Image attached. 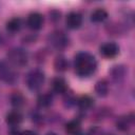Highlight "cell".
Segmentation results:
<instances>
[{"label":"cell","instance_id":"3957f363","mask_svg":"<svg viewBox=\"0 0 135 135\" xmlns=\"http://www.w3.org/2000/svg\"><path fill=\"white\" fill-rule=\"evenodd\" d=\"M46 41L51 49L56 51H62L70 45L71 39H70V36L64 31L54 30L47 35Z\"/></svg>","mask_w":135,"mask_h":135},{"label":"cell","instance_id":"52a82bcc","mask_svg":"<svg viewBox=\"0 0 135 135\" xmlns=\"http://www.w3.org/2000/svg\"><path fill=\"white\" fill-rule=\"evenodd\" d=\"M134 121H135V115L133 112H129L127 114H123V115H120L116 118L115 120V127L118 131L120 132H129L133 124H134Z\"/></svg>","mask_w":135,"mask_h":135},{"label":"cell","instance_id":"4dcf8cb0","mask_svg":"<svg viewBox=\"0 0 135 135\" xmlns=\"http://www.w3.org/2000/svg\"><path fill=\"white\" fill-rule=\"evenodd\" d=\"M79 135H90V134H82V133H80Z\"/></svg>","mask_w":135,"mask_h":135},{"label":"cell","instance_id":"ac0fdd59","mask_svg":"<svg viewBox=\"0 0 135 135\" xmlns=\"http://www.w3.org/2000/svg\"><path fill=\"white\" fill-rule=\"evenodd\" d=\"M94 90H95V93L97 96L99 97H107L109 95V92H110V82L108 79H99L96 83H95V86H94Z\"/></svg>","mask_w":135,"mask_h":135},{"label":"cell","instance_id":"8992f818","mask_svg":"<svg viewBox=\"0 0 135 135\" xmlns=\"http://www.w3.org/2000/svg\"><path fill=\"white\" fill-rule=\"evenodd\" d=\"M128 73H129L128 65L122 64V63H118V64L113 65L109 71L111 81L115 84L122 83L126 80V78L128 77Z\"/></svg>","mask_w":135,"mask_h":135},{"label":"cell","instance_id":"d6986e66","mask_svg":"<svg viewBox=\"0 0 135 135\" xmlns=\"http://www.w3.org/2000/svg\"><path fill=\"white\" fill-rule=\"evenodd\" d=\"M108 18H109V13L101 7L94 9L90 16V19L93 23H103L104 21L108 20Z\"/></svg>","mask_w":135,"mask_h":135},{"label":"cell","instance_id":"484cf974","mask_svg":"<svg viewBox=\"0 0 135 135\" xmlns=\"http://www.w3.org/2000/svg\"><path fill=\"white\" fill-rule=\"evenodd\" d=\"M32 120L35 123H42L44 118H43V115L40 112L36 111V112H33V114H32Z\"/></svg>","mask_w":135,"mask_h":135},{"label":"cell","instance_id":"7402d4cb","mask_svg":"<svg viewBox=\"0 0 135 135\" xmlns=\"http://www.w3.org/2000/svg\"><path fill=\"white\" fill-rule=\"evenodd\" d=\"M49 49H40L36 54H35V60L39 63H42L46 60L49 56Z\"/></svg>","mask_w":135,"mask_h":135},{"label":"cell","instance_id":"4316f807","mask_svg":"<svg viewBox=\"0 0 135 135\" xmlns=\"http://www.w3.org/2000/svg\"><path fill=\"white\" fill-rule=\"evenodd\" d=\"M18 135H38V133L33 130H23V131H20Z\"/></svg>","mask_w":135,"mask_h":135},{"label":"cell","instance_id":"83f0119b","mask_svg":"<svg viewBox=\"0 0 135 135\" xmlns=\"http://www.w3.org/2000/svg\"><path fill=\"white\" fill-rule=\"evenodd\" d=\"M45 135H58L56 132H47Z\"/></svg>","mask_w":135,"mask_h":135},{"label":"cell","instance_id":"d4e9b609","mask_svg":"<svg viewBox=\"0 0 135 135\" xmlns=\"http://www.w3.org/2000/svg\"><path fill=\"white\" fill-rule=\"evenodd\" d=\"M38 39V35L37 34H26L22 39L21 41L25 44H31V43H34L36 42V40Z\"/></svg>","mask_w":135,"mask_h":135},{"label":"cell","instance_id":"5b68a950","mask_svg":"<svg viewBox=\"0 0 135 135\" xmlns=\"http://www.w3.org/2000/svg\"><path fill=\"white\" fill-rule=\"evenodd\" d=\"M19 75L16 70L7 60L1 59L0 60V81L5 84L14 85L18 82Z\"/></svg>","mask_w":135,"mask_h":135},{"label":"cell","instance_id":"277c9868","mask_svg":"<svg viewBox=\"0 0 135 135\" xmlns=\"http://www.w3.org/2000/svg\"><path fill=\"white\" fill-rule=\"evenodd\" d=\"M44 82H45V74L39 68L30 70L25 76V84L31 92L40 91Z\"/></svg>","mask_w":135,"mask_h":135},{"label":"cell","instance_id":"5bb4252c","mask_svg":"<svg viewBox=\"0 0 135 135\" xmlns=\"http://www.w3.org/2000/svg\"><path fill=\"white\" fill-rule=\"evenodd\" d=\"M76 105L78 107V109L82 112H88L90 110H92L95 105V100L93 99V97H91L90 95H82L80 97L77 98V103Z\"/></svg>","mask_w":135,"mask_h":135},{"label":"cell","instance_id":"f1b7e54d","mask_svg":"<svg viewBox=\"0 0 135 135\" xmlns=\"http://www.w3.org/2000/svg\"><path fill=\"white\" fill-rule=\"evenodd\" d=\"M2 43V34H1V32H0V44Z\"/></svg>","mask_w":135,"mask_h":135},{"label":"cell","instance_id":"7a4b0ae2","mask_svg":"<svg viewBox=\"0 0 135 135\" xmlns=\"http://www.w3.org/2000/svg\"><path fill=\"white\" fill-rule=\"evenodd\" d=\"M6 60L14 68H24L30 61V54L22 46H14L7 51Z\"/></svg>","mask_w":135,"mask_h":135},{"label":"cell","instance_id":"603a6c76","mask_svg":"<svg viewBox=\"0 0 135 135\" xmlns=\"http://www.w3.org/2000/svg\"><path fill=\"white\" fill-rule=\"evenodd\" d=\"M110 115H111V109L105 108V107L100 108V109L96 112V118H98V120H101V119L108 118Z\"/></svg>","mask_w":135,"mask_h":135},{"label":"cell","instance_id":"9a60e30c","mask_svg":"<svg viewBox=\"0 0 135 135\" xmlns=\"http://www.w3.org/2000/svg\"><path fill=\"white\" fill-rule=\"evenodd\" d=\"M23 27V20L20 17H13L8 19L5 23V28L8 33L15 34L22 30Z\"/></svg>","mask_w":135,"mask_h":135},{"label":"cell","instance_id":"4fadbf2b","mask_svg":"<svg viewBox=\"0 0 135 135\" xmlns=\"http://www.w3.org/2000/svg\"><path fill=\"white\" fill-rule=\"evenodd\" d=\"M54 70L58 73H64L70 68V61L63 54H58L53 61Z\"/></svg>","mask_w":135,"mask_h":135},{"label":"cell","instance_id":"9c48e42d","mask_svg":"<svg viewBox=\"0 0 135 135\" xmlns=\"http://www.w3.org/2000/svg\"><path fill=\"white\" fill-rule=\"evenodd\" d=\"M43 24H44V17L41 13L32 12L31 14H28L26 18V25L30 30L34 32L40 31L43 27Z\"/></svg>","mask_w":135,"mask_h":135},{"label":"cell","instance_id":"f546056e","mask_svg":"<svg viewBox=\"0 0 135 135\" xmlns=\"http://www.w3.org/2000/svg\"><path fill=\"white\" fill-rule=\"evenodd\" d=\"M103 135H114V134H112V133H105V134H103Z\"/></svg>","mask_w":135,"mask_h":135},{"label":"cell","instance_id":"6da1fadb","mask_svg":"<svg viewBox=\"0 0 135 135\" xmlns=\"http://www.w3.org/2000/svg\"><path fill=\"white\" fill-rule=\"evenodd\" d=\"M97 60L89 52H78L74 57V71L80 78H89L97 71Z\"/></svg>","mask_w":135,"mask_h":135},{"label":"cell","instance_id":"8fae6325","mask_svg":"<svg viewBox=\"0 0 135 135\" xmlns=\"http://www.w3.org/2000/svg\"><path fill=\"white\" fill-rule=\"evenodd\" d=\"M23 121V114L20 110L13 109L12 111L7 112L5 115V122L11 128H19V126Z\"/></svg>","mask_w":135,"mask_h":135},{"label":"cell","instance_id":"ba28073f","mask_svg":"<svg viewBox=\"0 0 135 135\" xmlns=\"http://www.w3.org/2000/svg\"><path fill=\"white\" fill-rule=\"evenodd\" d=\"M120 47L114 41H107L99 46V53L103 58L114 59L119 55Z\"/></svg>","mask_w":135,"mask_h":135},{"label":"cell","instance_id":"2e32d148","mask_svg":"<svg viewBox=\"0 0 135 135\" xmlns=\"http://www.w3.org/2000/svg\"><path fill=\"white\" fill-rule=\"evenodd\" d=\"M9 103L15 110H20L25 105L26 98L21 92H14L9 96Z\"/></svg>","mask_w":135,"mask_h":135},{"label":"cell","instance_id":"e0dca14e","mask_svg":"<svg viewBox=\"0 0 135 135\" xmlns=\"http://www.w3.org/2000/svg\"><path fill=\"white\" fill-rule=\"evenodd\" d=\"M64 131L69 135H79L81 133V120L79 118L69 120L64 124Z\"/></svg>","mask_w":135,"mask_h":135},{"label":"cell","instance_id":"7c38bea8","mask_svg":"<svg viewBox=\"0 0 135 135\" xmlns=\"http://www.w3.org/2000/svg\"><path fill=\"white\" fill-rule=\"evenodd\" d=\"M52 90L54 93L60 94V95H63L64 93H66L69 91V84H68V81L65 80V78H63L61 76H57V77L53 78Z\"/></svg>","mask_w":135,"mask_h":135},{"label":"cell","instance_id":"ffe728a7","mask_svg":"<svg viewBox=\"0 0 135 135\" xmlns=\"http://www.w3.org/2000/svg\"><path fill=\"white\" fill-rule=\"evenodd\" d=\"M54 101L53 94L51 93H41L37 97V107L39 109H49Z\"/></svg>","mask_w":135,"mask_h":135},{"label":"cell","instance_id":"30bf717a","mask_svg":"<svg viewBox=\"0 0 135 135\" xmlns=\"http://www.w3.org/2000/svg\"><path fill=\"white\" fill-rule=\"evenodd\" d=\"M83 23V17L79 12H70L65 17V26L69 30L75 31L81 27Z\"/></svg>","mask_w":135,"mask_h":135},{"label":"cell","instance_id":"44dd1931","mask_svg":"<svg viewBox=\"0 0 135 135\" xmlns=\"http://www.w3.org/2000/svg\"><path fill=\"white\" fill-rule=\"evenodd\" d=\"M76 103H77V97L73 94V92L68 91L66 93L63 94V104L65 108L68 109L73 108L76 105Z\"/></svg>","mask_w":135,"mask_h":135},{"label":"cell","instance_id":"cb8c5ba5","mask_svg":"<svg viewBox=\"0 0 135 135\" xmlns=\"http://www.w3.org/2000/svg\"><path fill=\"white\" fill-rule=\"evenodd\" d=\"M49 16H50V20L53 23H57L61 18V13L58 9H51L49 12Z\"/></svg>","mask_w":135,"mask_h":135}]
</instances>
